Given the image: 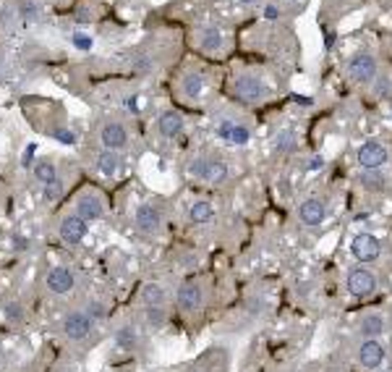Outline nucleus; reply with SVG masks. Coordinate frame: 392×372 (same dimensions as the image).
I'll use <instances>...</instances> for the list:
<instances>
[{
	"instance_id": "nucleus-35",
	"label": "nucleus",
	"mask_w": 392,
	"mask_h": 372,
	"mask_svg": "<svg viewBox=\"0 0 392 372\" xmlns=\"http://www.w3.org/2000/svg\"><path fill=\"white\" fill-rule=\"evenodd\" d=\"M277 16H280V11H277L274 6H267V8H264V19H267V21H277Z\"/></svg>"
},
{
	"instance_id": "nucleus-34",
	"label": "nucleus",
	"mask_w": 392,
	"mask_h": 372,
	"mask_svg": "<svg viewBox=\"0 0 392 372\" xmlns=\"http://www.w3.org/2000/svg\"><path fill=\"white\" fill-rule=\"evenodd\" d=\"M321 166H324L321 157H309V160H306V170H319Z\"/></svg>"
},
{
	"instance_id": "nucleus-17",
	"label": "nucleus",
	"mask_w": 392,
	"mask_h": 372,
	"mask_svg": "<svg viewBox=\"0 0 392 372\" xmlns=\"http://www.w3.org/2000/svg\"><path fill=\"white\" fill-rule=\"evenodd\" d=\"M204 87H207V79H204L202 71H183L178 79V92L183 97H189V100H199L204 92Z\"/></svg>"
},
{
	"instance_id": "nucleus-37",
	"label": "nucleus",
	"mask_w": 392,
	"mask_h": 372,
	"mask_svg": "<svg viewBox=\"0 0 392 372\" xmlns=\"http://www.w3.org/2000/svg\"><path fill=\"white\" fill-rule=\"evenodd\" d=\"M191 372H207V370H191Z\"/></svg>"
},
{
	"instance_id": "nucleus-21",
	"label": "nucleus",
	"mask_w": 392,
	"mask_h": 372,
	"mask_svg": "<svg viewBox=\"0 0 392 372\" xmlns=\"http://www.w3.org/2000/svg\"><path fill=\"white\" fill-rule=\"evenodd\" d=\"M139 299H142L144 307H165L167 291L162 283H144L139 288Z\"/></svg>"
},
{
	"instance_id": "nucleus-2",
	"label": "nucleus",
	"mask_w": 392,
	"mask_h": 372,
	"mask_svg": "<svg viewBox=\"0 0 392 372\" xmlns=\"http://www.w3.org/2000/svg\"><path fill=\"white\" fill-rule=\"evenodd\" d=\"M345 73L353 82H358V85H374L377 73H380V63H377V58L371 53H356L345 63Z\"/></svg>"
},
{
	"instance_id": "nucleus-10",
	"label": "nucleus",
	"mask_w": 392,
	"mask_h": 372,
	"mask_svg": "<svg viewBox=\"0 0 392 372\" xmlns=\"http://www.w3.org/2000/svg\"><path fill=\"white\" fill-rule=\"evenodd\" d=\"M58 233L68 247H79V244L84 241V236H86V220L79 218L76 213H68V215L60 218Z\"/></svg>"
},
{
	"instance_id": "nucleus-7",
	"label": "nucleus",
	"mask_w": 392,
	"mask_h": 372,
	"mask_svg": "<svg viewBox=\"0 0 392 372\" xmlns=\"http://www.w3.org/2000/svg\"><path fill=\"white\" fill-rule=\"evenodd\" d=\"M73 213L84 218L86 223L100 220V218H105V200L97 192H82L76 197V202H73Z\"/></svg>"
},
{
	"instance_id": "nucleus-30",
	"label": "nucleus",
	"mask_w": 392,
	"mask_h": 372,
	"mask_svg": "<svg viewBox=\"0 0 392 372\" xmlns=\"http://www.w3.org/2000/svg\"><path fill=\"white\" fill-rule=\"evenodd\" d=\"M227 142H233V144H246V142H249V129H246L243 123H236V126L230 129V134H227Z\"/></svg>"
},
{
	"instance_id": "nucleus-19",
	"label": "nucleus",
	"mask_w": 392,
	"mask_h": 372,
	"mask_svg": "<svg viewBox=\"0 0 392 372\" xmlns=\"http://www.w3.org/2000/svg\"><path fill=\"white\" fill-rule=\"evenodd\" d=\"M95 168L105 176H118L120 170L126 168V160L120 157V152L115 150H102L100 155L95 157Z\"/></svg>"
},
{
	"instance_id": "nucleus-11",
	"label": "nucleus",
	"mask_w": 392,
	"mask_h": 372,
	"mask_svg": "<svg viewBox=\"0 0 392 372\" xmlns=\"http://www.w3.org/2000/svg\"><path fill=\"white\" fill-rule=\"evenodd\" d=\"M351 254L356 257L358 263H374V260H380L382 244L371 233H358L356 239L351 241Z\"/></svg>"
},
{
	"instance_id": "nucleus-20",
	"label": "nucleus",
	"mask_w": 392,
	"mask_h": 372,
	"mask_svg": "<svg viewBox=\"0 0 392 372\" xmlns=\"http://www.w3.org/2000/svg\"><path fill=\"white\" fill-rule=\"evenodd\" d=\"M384 315L382 312H366L358 320V333L364 338H380L384 333Z\"/></svg>"
},
{
	"instance_id": "nucleus-24",
	"label": "nucleus",
	"mask_w": 392,
	"mask_h": 372,
	"mask_svg": "<svg viewBox=\"0 0 392 372\" xmlns=\"http://www.w3.org/2000/svg\"><path fill=\"white\" fill-rule=\"evenodd\" d=\"M189 218L194 220V223H209L214 218V207L209 202H204V200H199V202L191 204L189 210Z\"/></svg>"
},
{
	"instance_id": "nucleus-38",
	"label": "nucleus",
	"mask_w": 392,
	"mask_h": 372,
	"mask_svg": "<svg viewBox=\"0 0 392 372\" xmlns=\"http://www.w3.org/2000/svg\"><path fill=\"white\" fill-rule=\"evenodd\" d=\"M288 3H290V0H288Z\"/></svg>"
},
{
	"instance_id": "nucleus-23",
	"label": "nucleus",
	"mask_w": 392,
	"mask_h": 372,
	"mask_svg": "<svg viewBox=\"0 0 392 372\" xmlns=\"http://www.w3.org/2000/svg\"><path fill=\"white\" fill-rule=\"evenodd\" d=\"M115 344H118L120 348H126V351L136 348V344H139V330H136L133 325H123V328L115 330Z\"/></svg>"
},
{
	"instance_id": "nucleus-5",
	"label": "nucleus",
	"mask_w": 392,
	"mask_h": 372,
	"mask_svg": "<svg viewBox=\"0 0 392 372\" xmlns=\"http://www.w3.org/2000/svg\"><path fill=\"white\" fill-rule=\"evenodd\" d=\"M345 288H348V294H353V296H371V294H377V288H380V281L377 276L366 270V267H353V270H348V276H345Z\"/></svg>"
},
{
	"instance_id": "nucleus-14",
	"label": "nucleus",
	"mask_w": 392,
	"mask_h": 372,
	"mask_svg": "<svg viewBox=\"0 0 392 372\" xmlns=\"http://www.w3.org/2000/svg\"><path fill=\"white\" fill-rule=\"evenodd\" d=\"M133 223H136V229L142 231V233H160L162 229V215H160V210L152 207V204H139L136 207V215H133Z\"/></svg>"
},
{
	"instance_id": "nucleus-6",
	"label": "nucleus",
	"mask_w": 392,
	"mask_h": 372,
	"mask_svg": "<svg viewBox=\"0 0 392 372\" xmlns=\"http://www.w3.org/2000/svg\"><path fill=\"white\" fill-rule=\"evenodd\" d=\"M100 142L105 150H129L131 144V134H129V126L126 123H120V121H107L105 126L100 129Z\"/></svg>"
},
{
	"instance_id": "nucleus-31",
	"label": "nucleus",
	"mask_w": 392,
	"mask_h": 372,
	"mask_svg": "<svg viewBox=\"0 0 392 372\" xmlns=\"http://www.w3.org/2000/svg\"><path fill=\"white\" fill-rule=\"evenodd\" d=\"M6 320L21 323V320H24V307H21L19 301H8V304H6Z\"/></svg>"
},
{
	"instance_id": "nucleus-9",
	"label": "nucleus",
	"mask_w": 392,
	"mask_h": 372,
	"mask_svg": "<svg viewBox=\"0 0 392 372\" xmlns=\"http://www.w3.org/2000/svg\"><path fill=\"white\" fill-rule=\"evenodd\" d=\"M73 283H76V278H73L71 270L63 267V265H55L53 270H48V276H45V288H48L53 296H66V294H71Z\"/></svg>"
},
{
	"instance_id": "nucleus-1",
	"label": "nucleus",
	"mask_w": 392,
	"mask_h": 372,
	"mask_svg": "<svg viewBox=\"0 0 392 372\" xmlns=\"http://www.w3.org/2000/svg\"><path fill=\"white\" fill-rule=\"evenodd\" d=\"M95 330L97 320L84 310L66 315V320H63V336L68 338L71 344H89L95 338Z\"/></svg>"
},
{
	"instance_id": "nucleus-36",
	"label": "nucleus",
	"mask_w": 392,
	"mask_h": 372,
	"mask_svg": "<svg viewBox=\"0 0 392 372\" xmlns=\"http://www.w3.org/2000/svg\"><path fill=\"white\" fill-rule=\"evenodd\" d=\"M238 3H243V6H254L256 0H238Z\"/></svg>"
},
{
	"instance_id": "nucleus-12",
	"label": "nucleus",
	"mask_w": 392,
	"mask_h": 372,
	"mask_svg": "<svg viewBox=\"0 0 392 372\" xmlns=\"http://www.w3.org/2000/svg\"><path fill=\"white\" fill-rule=\"evenodd\" d=\"M387 163V150L377 139H368L358 147V166L361 168H382Z\"/></svg>"
},
{
	"instance_id": "nucleus-28",
	"label": "nucleus",
	"mask_w": 392,
	"mask_h": 372,
	"mask_svg": "<svg viewBox=\"0 0 392 372\" xmlns=\"http://www.w3.org/2000/svg\"><path fill=\"white\" fill-rule=\"evenodd\" d=\"M63 192H66V186L60 179H53L50 184H45V200H50V202H58Z\"/></svg>"
},
{
	"instance_id": "nucleus-29",
	"label": "nucleus",
	"mask_w": 392,
	"mask_h": 372,
	"mask_svg": "<svg viewBox=\"0 0 392 372\" xmlns=\"http://www.w3.org/2000/svg\"><path fill=\"white\" fill-rule=\"evenodd\" d=\"M19 16H21L24 21H35V19H39V8H37L32 0H21V3H19Z\"/></svg>"
},
{
	"instance_id": "nucleus-26",
	"label": "nucleus",
	"mask_w": 392,
	"mask_h": 372,
	"mask_svg": "<svg viewBox=\"0 0 392 372\" xmlns=\"http://www.w3.org/2000/svg\"><path fill=\"white\" fill-rule=\"evenodd\" d=\"M144 320L152 325V328H165L167 325L165 307H147V310H144Z\"/></svg>"
},
{
	"instance_id": "nucleus-16",
	"label": "nucleus",
	"mask_w": 392,
	"mask_h": 372,
	"mask_svg": "<svg viewBox=\"0 0 392 372\" xmlns=\"http://www.w3.org/2000/svg\"><path fill=\"white\" fill-rule=\"evenodd\" d=\"M183 126H186V121L178 110H165L157 116V136L160 139H176L183 132Z\"/></svg>"
},
{
	"instance_id": "nucleus-27",
	"label": "nucleus",
	"mask_w": 392,
	"mask_h": 372,
	"mask_svg": "<svg viewBox=\"0 0 392 372\" xmlns=\"http://www.w3.org/2000/svg\"><path fill=\"white\" fill-rule=\"evenodd\" d=\"M274 150L277 152H293L296 150V134L293 132H280L277 134V139H274Z\"/></svg>"
},
{
	"instance_id": "nucleus-18",
	"label": "nucleus",
	"mask_w": 392,
	"mask_h": 372,
	"mask_svg": "<svg viewBox=\"0 0 392 372\" xmlns=\"http://www.w3.org/2000/svg\"><path fill=\"white\" fill-rule=\"evenodd\" d=\"M196 45H199V50H204V53H220V50L225 48V35H223V29L207 24L199 29Z\"/></svg>"
},
{
	"instance_id": "nucleus-3",
	"label": "nucleus",
	"mask_w": 392,
	"mask_h": 372,
	"mask_svg": "<svg viewBox=\"0 0 392 372\" xmlns=\"http://www.w3.org/2000/svg\"><path fill=\"white\" fill-rule=\"evenodd\" d=\"M189 170L191 176H196V179L209 181V184H220L227 176V163L220 160L217 155H199L191 160Z\"/></svg>"
},
{
	"instance_id": "nucleus-33",
	"label": "nucleus",
	"mask_w": 392,
	"mask_h": 372,
	"mask_svg": "<svg viewBox=\"0 0 392 372\" xmlns=\"http://www.w3.org/2000/svg\"><path fill=\"white\" fill-rule=\"evenodd\" d=\"M86 312L92 315V317H95V320H102V317H105V307H102V304H97V301H92V304H89V310H86Z\"/></svg>"
},
{
	"instance_id": "nucleus-32",
	"label": "nucleus",
	"mask_w": 392,
	"mask_h": 372,
	"mask_svg": "<svg viewBox=\"0 0 392 372\" xmlns=\"http://www.w3.org/2000/svg\"><path fill=\"white\" fill-rule=\"evenodd\" d=\"M71 42L76 45V48H82V50H89V48H92V37H89V35H82V32H73V35H71Z\"/></svg>"
},
{
	"instance_id": "nucleus-8",
	"label": "nucleus",
	"mask_w": 392,
	"mask_h": 372,
	"mask_svg": "<svg viewBox=\"0 0 392 372\" xmlns=\"http://www.w3.org/2000/svg\"><path fill=\"white\" fill-rule=\"evenodd\" d=\"M176 301H178L180 312H199L204 304V286L199 281H186L183 286L178 288L176 294Z\"/></svg>"
},
{
	"instance_id": "nucleus-25",
	"label": "nucleus",
	"mask_w": 392,
	"mask_h": 372,
	"mask_svg": "<svg viewBox=\"0 0 392 372\" xmlns=\"http://www.w3.org/2000/svg\"><path fill=\"white\" fill-rule=\"evenodd\" d=\"M32 173H35V179L39 181V184H50L53 179H58V168H55L50 160H37Z\"/></svg>"
},
{
	"instance_id": "nucleus-4",
	"label": "nucleus",
	"mask_w": 392,
	"mask_h": 372,
	"mask_svg": "<svg viewBox=\"0 0 392 372\" xmlns=\"http://www.w3.org/2000/svg\"><path fill=\"white\" fill-rule=\"evenodd\" d=\"M233 92L243 103H261L264 97L270 95V87L256 73H238L236 82H233Z\"/></svg>"
},
{
	"instance_id": "nucleus-13",
	"label": "nucleus",
	"mask_w": 392,
	"mask_h": 372,
	"mask_svg": "<svg viewBox=\"0 0 392 372\" xmlns=\"http://www.w3.org/2000/svg\"><path fill=\"white\" fill-rule=\"evenodd\" d=\"M298 218H301V223L304 226H321L324 223V218H327V204L317 200V197H309V200H304V202L298 204Z\"/></svg>"
},
{
	"instance_id": "nucleus-15",
	"label": "nucleus",
	"mask_w": 392,
	"mask_h": 372,
	"mask_svg": "<svg viewBox=\"0 0 392 372\" xmlns=\"http://www.w3.org/2000/svg\"><path fill=\"white\" fill-rule=\"evenodd\" d=\"M384 362V346L377 338H364V344L358 346V364L364 370H377Z\"/></svg>"
},
{
	"instance_id": "nucleus-22",
	"label": "nucleus",
	"mask_w": 392,
	"mask_h": 372,
	"mask_svg": "<svg viewBox=\"0 0 392 372\" xmlns=\"http://www.w3.org/2000/svg\"><path fill=\"white\" fill-rule=\"evenodd\" d=\"M358 181H361V186H364L366 192H384L387 184H390V179L382 173V168H364L361 176H358Z\"/></svg>"
}]
</instances>
